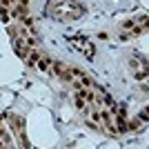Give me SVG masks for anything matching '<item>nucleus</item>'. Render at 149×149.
<instances>
[{
  "label": "nucleus",
  "mask_w": 149,
  "mask_h": 149,
  "mask_svg": "<svg viewBox=\"0 0 149 149\" xmlns=\"http://www.w3.org/2000/svg\"><path fill=\"white\" fill-rule=\"evenodd\" d=\"M45 11L56 20L74 22V20H80L85 16V7L80 2H76V0H47Z\"/></svg>",
  "instance_id": "1"
},
{
  "label": "nucleus",
  "mask_w": 149,
  "mask_h": 149,
  "mask_svg": "<svg viewBox=\"0 0 149 149\" xmlns=\"http://www.w3.org/2000/svg\"><path fill=\"white\" fill-rule=\"evenodd\" d=\"M129 67H131V71H134V78H136V80H147L149 78V65L140 54L129 56Z\"/></svg>",
  "instance_id": "2"
},
{
  "label": "nucleus",
  "mask_w": 149,
  "mask_h": 149,
  "mask_svg": "<svg viewBox=\"0 0 149 149\" xmlns=\"http://www.w3.org/2000/svg\"><path fill=\"white\" fill-rule=\"evenodd\" d=\"M36 69H38V71H42V74H51V71H54V58L42 56L40 60H38Z\"/></svg>",
  "instance_id": "3"
},
{
  "label": "nucleus",
  "mask_w": 149,
  "mask_h": 149,
  "mask_svg": "<svg viewBox=\"0 0 149 149\" xmlns=\"http://www.w3.org/2000/svg\"><path fill=\"white\" fill-rule=\"evenodd\" d=\"M74 102H76L78 109H82V111H87V109H89V100L80 93V89H76V91H74Z\"/></svg>",
  "instance_id": "4"
},
{
  "label": "nucleus",
  "mask_w": 149,
  "mask_h": 149,
  "mask_svg": "<svg viewBox=\"0 0 149 149\" xmlns=\"http://www.w3.org/2000/svg\"><path fill=\"white\" fill-rule=\"evenodd\" d=\"M82 56L87 58V60H93V58H96V47H93V42L91 40H87V42H85V47H82Z\"/></svg>",
  "instance_id": "5"
},
{
  "label": "nucleus",
  "mask_w": 149,
  "mask_h": 149,
  "mask_svg": "<svg viewBox=\"0 0 149 149\" xmlns=\"http://www.w3.org/2000/svg\"><path fill=\"white\" fill-rule=\"evenodd\" d=\"M0 136H2V147H13V138L7 134V127L2 125V129H0Z\"/></svg>",
  "instance_id": "6"
},
{
  "label": "nucleus",
  "mask_w": 149,
  "mask_h": 149,
  "mask_svg": "<svg viewBox=\"0 0 149 149\" xmlns=\"http://www.w3.org/2000/svg\"><path fill=\"white\" fill-rule=\"evenodd\" d=\"M138 118L143 120V123H149V105L145 107V109H143V111H140V113H138Z\"/></svg>",
  "instance_id": "7"
}]
</instances>
